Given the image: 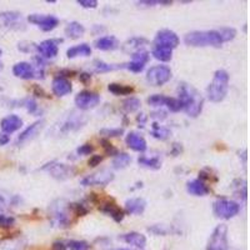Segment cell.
<instances>
[{
    "label": "cell",
    "instance_id": "20",
    "mask_svg": "<svg viewBox=\"0 0 250 250\" xmlns=\"http://www.w3.org/2000/svg\"><path fill=\"white\" fill-rule=\"evenodd\" d=\"M125 143L128 145L129 148L133 149L134 151H139V153H144L148 148V145H146V140L140 135V134L135 133V131H131L126 135L125 138Z\"/></svg>",
    "mask_w": 250,
    "mask_h": 250
},
{
    "label": "cell",
    "instance_id": "14",
    "mask_svg": "<svg viewBox=\"0 0 250 250\" xmlns=\"http://www.w3.org/2000/svg\"><path fill=\"white\" fill-rule=\"evenodd\" d=\"M28 21L37 25L43 31L54 30L59 25V19L54 15H43V14H31L28 17Z\"/></svg>",
    "mask_w": 250,
    "mask_h": 250
},
{
    "label": "cell",
    "instance_id": "12",
    "mask_svg": "<svg viewBox=\"0 0 250 250\" xmlns=\"http://www.w3.org/2000/svg\"><path fill=\"white\" fill-rule=\"evenodd\" d=\"M114 180L113 171L108 170V169H103V170L93 173L90 175L83 178L80 184L84 187H93V185H99V187H105V185L110 184Z\"/></svg>",
    "mask_w": 250,
    "mask_h": 250
},
{
    "label": "cell",
    "instance_id": "32",
    "mask_svg": "<svg viewBox=\"0 0 250 250\" xmlns=\"http://www.w3.org/2000/svg\"><path fill=\"white\" fill-rule=\"evenodd\" d=\"M130 162H131V158L129 154L118 153L117 155H115V158L113 159V168L118 169V170H120V169H125L129 164H130Z\"/></svg>",
    "mask_w": 250,
    "mask_h": 250
},
{
    "label": "cell",
    "instance_id": "15",
    "mask_svg": "<svg viewBox=\"0 0 250 250\" xmlns=\"http://www.w3.org/2000/svg\"><path fill=\"white\" fill-rule=\"evenodd\" d=\"M60 43H62V39H46L37 44V51L43 59H53L59 53Z\"/></svg>",
    "mask_w": 250,
    "mask_h": 250
},
{
    "label": "cell",
    "instance_id": "23",
    "mask_svg": "<svg viewBox=\"0 0 250 250\" xmlns=\"http://www.w3.org/2000/svg\"><path fill=\"white\" fill-rule=\"evenodd\" d=\"M146 208V202L143 198H131L125 203V211L133 215H142Z\"/></svg>",
    "mask_w": 250,
    "mask_h": 250
},
{
    "label": "cell",
    "instance_id": "41",
    "mask_svg": "<svg viewBox=\"0 0 250 250\" xmlns=\"http://www.w3.org/2000/svg\"><path fill=\"white\" fill-rule=\"evenodd\" d=\"M124 134V129L122 128H115V129H102L100 130V135H103L104 138H117V137H120V135H123Z\"/></svg>",
    "mask_w": 250,
    "mask_h": 250
},
{
    "label": "cell",
    "instance_id": "59",
    "mask_svg": "<svg viewBox=\"0 0 250 250\" xmlns=\"http://www.w3.org/2000/svg\"><path fill=\"white\" fill-rule=\"evenodd\" d=\"M0 70H3V64L0 62Z\"/></svg>",
    "mask_w": 250,
    "mask_h": 250
},
{
    "label": "cell",
    "instance_id": "24",
    "mask_svg": "<svg viewBox=\"0 0 250 250\" xmlns=\"http://www.w3.org/2000/svg\"><path fill=\"white\" fill-rule=\"evenodd\" d=\"M187 191L194 196H205L210 193V189L202 180L194 179L187 183Z\"/></svg>",
    "mask_w": 250,
    "mask_h": 250
},
{
    "label": "cell",
    "instance_id": "40",
    "mask_svg": "<svg viewBox=\"0 0 250 250\" xmlns=\"http://www.w3.org/2000/svg\"><path fill=\"white\" fill-rule=\"evenodd\" d=\"M218 30L219 33H220V35H222L223 42H224V43L233 40L236 35V30L234 28H220L218 29Z\"/></svg>",
    "mask_w": 250,
    "mask_h": 250
},
{
    "label": "cell",
    "instance_id": "9",
    "mask_svg": "<svg viewBox=\"0 0 250 250\" xmlns=\"http://www.w3.org/2000/svg\"><path fill=\"white\" fill-rule=\"evenodd\" d=\"M0 29L4 30H24L25 24L19 12L0 13Z\"/></svg>",
    "mask_w": 250,
    "mask_h": 250
},
{
    "label": "cell",
    "instance_id": "36",
    "mask_svg": "<svg viewBox=\"0 0 250 250\" xmlns=\"http://www.w3.org/2000/svg\"><path fill=\"white\" fill-rule=\"evenodd\" d=\"M66 248L70 250H89L90 249V244L85 240H69L65 243Z\"/></svg>",
    "mask_w": 250,
    "mask_h": 250
},
{
    "label": "cell",
    "instance_id": "39",
    "mask_svg": "<svg viewBox=\"0 0 250 250\" xmlns=\"http://www.w3.org/2000/svg\"><path fill=\"white\" fill-rule=\"evenodd\" d=\"M131 62H140V64H146V62H149V59H150V54H149L148 51L146 50H139L137 51V53H134V54H131Z\"/></svg>",
    "mask_w": 250,
    "mask_h": 250
},
{
    "label": "cell",
    "instance_id": "28",
    "mask_svg": "<svg viewBox=\"0 0 250 250\" xmlns=\"http://www.w3.org/2000/svg\"><path fill=\"white\" fill-rule=\"evenodd\" d=\"M91 54V48L88 44L83 43L79 44V45H75L73 48H69L66 50V57L69 59H74V58L78 57H89Z\"/></svg>",
    "mask_w": 250,
    "mask_h": 250
},
{
    "label": "cell",
    "instance_id": "56",
    "mask_svg": "<svg viewBox=\"0 0 250 250\" xmlns=\"http://www.w3.org/2000/svg\"><path fill=\"white\" fill-rule=\"evenodd\" d=\"M137 120H138V123H139V124L142 125V126H144L145 122H146V117H145L144 114H140V117H138Z\"/></svg>",
    "mask_w": 250,
    "mask_h": 250
},
{
    "label": "cell",
    "instance_id": "7",
    "mask_svg": "<svg viewBox=\"0 0 250 250\" xmlns=\"http://www.w3.org/2000/svg\"><path fill=\"white\" fill-rule=\"evenodd\" d=\"M228 227L219 224L211 233L205 250H228Z\"/></svg>",
    "mask_w": 250,
    "mask_h": 250
},
{
    "label": "cell",
    "instance_id": "2",
    "mask_svg": "<svg viewBox=\"0 0 250 250\" xmlns=\"http://www.w3.org/2000/svg\"><path fill=\"white\" fill-rule=\"evenodd\" d=\"M88 123V117L85 114L79 113V111H69L64 117L60 118L53 128L49 130V135L53 137H66L69 134L75 133V131L80 130L84 125Z\"/></svg>",
    "mask_w": 250,
    "mask_h": 250
},
{
    "label": "cell",
    "instance_id": "61",
    "mask_svg": "<svg viewBox=\"0 0 250 250\" xmlns=\"http://www.w3.org/2000/svg\"><path fill=\"white\" fill-rule=\"evenodd\" d=\"M1 53H3V51H1V49H0V55H1Z\"/></svg>",
    "mask_w": 250,
    "mask_h": 250
},
{
    "label": "cell",
    "instance_id": "10",
    "mask_svg": "<svg viewBox=\"0 0 250 250\" xmlns=\"http://www.w3.org/2000/svg\"><path fill=\"white\" fill-rule=\"evenodd\" d=\"M179 37L176 35V33H174L173 30H169V29H163V30L158 31L155 38H154V46H156V48L173 50V49L179 45Z\"/></svg>",
    "mask_w": 250,
    "mask_h": 250
},
{
    "label": "cell",
    "instance_id": "49",
    "mask_svg": "<svg viewBox=\"0 0 250 250\" xmlns=\"http://www.w3.org/2000/svg\"><path fill=\"white\" fill-rule=\"evenodd\" d=\"M77 3L85 9H95L98 6L97 0H78Z\"/></svg>",
    "mask_w": 250,
    "mask_h": 250
},
{
    "label": "cell",
    "instance_id": "53",
    "mask_svg": "<svg viewBox=\"0 0 250 250\" xmlns=\"http://www.w3.org/2000/svg\"><path fill=\"white\" fill-rule=\"evenodd\" d=\"M180 153H182V145L174 144L173 145V150H171V154H173L174 156H176V155H179Z\"/></svg>",
    "mask_w": 250,
    "mask_h": 250
},
{
    "label": "cell",
    "instance_id": "58",
    "mask_svg": "<svg viewBox=\"0 0 250 250\" xmlns=\"http://www.w3.org/2000/svg\"><path fill=\"white\" fill-rule=\"evenodd\" d=\"M46 3H48V4H55V3H57V0H46Z\"/></svg>",
    "mask_w": 250,
    "mask_h": 250
},
{
    "label": "cell",
    "instance_id": "31",
    "mask_svg": "<svg viewBox=\"0 0 250 250\" xmlns=\"http://www.w3.org/2000/svg\"><path fill=\"white\" fill-rule=\"evenodd\" d=\"M108 89L114 95H130V94L134 93L133 86L118 84V83H111V84H109Z\"/></svg>",
    "mask_w": 250,
    "mask_h": 250
},
{
    "label": "cell",
    "instance_id": "47",
    "mask_svg": "<svg viewBox=\"0 0 250 250\" xmlns=\"http://www.w3.org/2000/svg\"><path fill=\"white\" fill-rule=\"evenodd\" d=\"M93 151H94V146L91 144H89V143L83 144L82 146H79V148L77 149V153L79 154V155H90Z\"/></svg>",
    "mask_w": 250,
    "mask_h": 250
},
{
    "label": "cell",
    "instance_id": "42",
    "mask_svg": "<svg viewBox=\"0 0 250 250\" xmlns=\"http://www.w3.org/2000/svg\"><path fill=\"white\" fill-rule=\"evenodd\" d=\"M20 104H21V106H24V108L26 109V111H28V113L35 114L38 111V104L34 99H30V98H28V99L21 100V102H20Z\"/></svg>",
    "mask_w": 250,
    "mask_h": 250
},
{
    "label": "cell",
    "instance_id": "13",
    "mask_svg": "<svg viewBox=\"0 0 250 250\" xmlns=\"http://www.w3.org/2000/svg\"><path fill=\"white\" fill-rule=\"evenodd\" d=\"M100 103V95L90 90H83L75 97V105L80 110H89L93 109Z\"/></svg>",
    "mask_w": 250,
    "mask_h": 250
},
{
    "label": "cell",
    "instance_id": "11",
    "mask_svg": "<svg viewBox=\"0 0 250 250\" xmlns=\"http://www.w3.org/2000/svg\"><path fill=\"white\" fill-rule=\"evenodd\" d=\"M42 170L48 171V173L57 180H66L75 174V169L73 168V167L62 164V163L58 162L48 163V164H45L43 168H42Z\"/></svg>",
    "mask_w": 250,
    "mask_h": 250
},
{
    "label": "cell",
    "instance_id": "48",
    "mask_svg": "<svg viewBox=\"0 0 250 250\" xmlns=\"http://www.w3.org/2000/svg\"><path fill=\"white\" fill-rule=\"evenodd\" d=\"M144 64H140V62H130L126 64V69H129V70L133 71V73H140V71L144 70Z\"/></svg>",
    "mask_w": 250,
    "mask_h": 250
},
{
    "label": "cell",
    "instance_id": "55",
    "mask_svg": "<svg viewBox=\"0 0 250 250\" xmlns=\"http://www.w3.org/2000/svg\"><path fill=\"white\" fill-rule=\"evenodd\" d=\"M34 94L37 95V97H46V94L44 93L43 89H39L38 86H35L34 88Z\"/></svg>",
    "mask_w": 250,
    "mask_h": 250
},
{
    "label": "cell",
    "instance_id": "44",
    "mask_svg": "<svg viewBox=\"0 0 250 250\" xmlns=\"http://www.w3.org/2000/svg\"><path fill=\"white\" fill-rule=\"evenodd\" d=\"M70 209H73V213H74L77 216L86 215V214H88V211H89L88 208H86L85 205L79 204V203H77V204H71Z\"/></svg>",
    "mask_w": 250,
    "mask_h": 250
},
{
    "label": "cell",
    "instance_id": "46",
    "mask_svg": "<svg viewBox=\"0 0 250 250\" xmlns=\"http://www.w3.org/2000/svg\"><path fill=\"white\" fill-rule=\"evenodd\" d=\"M100 144H103L102 146L104 148V150H105V153L108 154V155H117L118 154V150L113 146V144L111 143H109L106 139H102L100 140Z\"/></svg>",
    "mask_w": 250,
    "mask_h": 250
},
{
    "label": "cell",
    "instance_id": "5",
    "mask_svg": "<svg viewBox=\"0 0 250 250\" xmlns=\"http://www.w3.org/2000/svg\"><path fill=\"white\" fill-rule=\"evenodd\" d=\"M49 215L53 227L66 229L71 227L70 218V205L66 204L65 200H55L49 207Z\"/></svg>",
    "mask_w": 250,
    "mask_h": 250
},
{
    "label": "cell",
    "instance_id": "25",
    "mask_svg": "<svg viewBox=\"0 0 250 250\" xmlns=\"http://www.w3.org/2000/svg\"><path fill=\"white\" fill-rule=\"evenodd\" d=\"M94 46L99 50H115L119 46V42L113 35H108V37H102L94 42Z\"/></svg>",
    "mask_w": 250,
    "mask_h": 250
},
{
    "label": "cell",
    "instance_id": "27",
    "mask_svg": "<svg viewBox=\"0 0 250 250\" xmlns=\"http://www.w3.org/2000/svg\"><path fill=\"white\" fill-rule=\"evenodd\" d=\"M93 68L95 73L103 74V73H109V71L126 68V64H108V62H103V60H94Z\"/></svg>",
    "mask_w": 250,
    "mask_h": 250
},
{
    "label": "cell",
    "instance_id": "54",
    "mask_svg": "<svg viewBox=\"0 0 250 250\" xmlns=\"http://www.w3.org/2000/svg\"><path fill=\"white\" fill-rule=\"evenodd\" d=\"M79 79H80V82L86 83V82H89V80L91 79V75L88 74V73H83V74H80Z\"/></svg>",
    "mask_w": 250,
    "mask_h": 250
},
{
    "label": "cell",
    "instance_id": "43",
    "mask_svg": "<svg viewBox=\"0 0 250 250\" xmlns=\"http://www.w3.org/2000/svg\"><path fill=\"white\" fill-rule=\"evenodd\" d=\"M15 224V219L13 216L0 214V229H10Z\"/></svg>",
    "mask_w": 250,
    "mask_h": 250
},
{
    "label": "cell",
    "instance_id": "37",
    "mask_svg": "<svg viewBox=\"0 0 250 250\" xmlns=\"http://www.w3.org/2000/svg\"><path fill=\"white\" fill-rule=\"evenodd\" d=\"M137 4L142 8H149V6L155 5H171L173 1L171 0H140V1H137Z\"/></svg>",
    "mask_w": 250,
    "mask_h": 250
},
{
    "label": "cell",
    "instance_id": "18",
    "mask_svg": "<svg viewBox=\"0 0 250 250\" xmlns=\"http://www.w3.org/2000/svg\"><path fill=\"white\" fill-rule=\"evenodd\" d=\"M100 210L104 214H106L108 216H110L113 220H115L117 223H120L124 219L125 214L124 211L118 207L113 200H106V202L102 203V207H100Z\"/></svg>",
    "mask_w": 250,
    "mask_h": 250
},
{
    "label": "cell",
    "instance_id": "1",
    "mask_svg": "<svg viewBox=\"0 0 250 250\" xmlns=\"http://www.w3.org/2000/svg\"><path fill=\"white\" fill-rule=\"evenodd\" d=\"M178 100H179L182 110L187 113L188 117H199L204 105V99L200 93L187 83H180L178 88Z\"/></svg>",
    "mask_w": 250,
    "mask_h": 250
},
{
    "label": "cell",
    "instance_id": "57",
    "mask_svg": "<svg viewBox=\"0 0 250 250\" xmlns=\"http://www.w3.org/2000/svg\"><path fill=\"white\" fill-rule=\"evenodd\" d=\"M5 205H6V202H5V199H4L3 196L0 195V210H3L4 208H5Z\"/></svg>",
    "mask_w": 250,
    "mask_h": 250
},
{
    "label": "cell",
    "instance_id": "35",
    "mask_svg": "<svg viewBox=\"0 0 250 250\" xmlns=\"http://www.w3.org/2000/svg\"><path fill=\"white\" fill-rule=\"evenodd\" d=\"M151 135H153L155 139L165 140V139H168L169 135H170V130L167 128H164V126H160V125H158V124H153Z\"/></svg>",
    "mask_w": 250,
    "mask_h": 250
},
{
    "label": "cell",
    "instance_id": "52",
    "mask_svg": "<svg viewBox=\"0 0 250 250\" xmlns=\"http://www.w3.org/2000/svg\"><path fill=\"white\" fill-rule=\"evenodd\" d=\"M9 142H10V137H9L8 134L5 133L0 134V145H6Z\"/></svg>",
    "mask_w": 250,
    "mask_h": 250
},
{
    "label": "cell",
    "instance_id": "26",
    "mask_svg": "<svg viewBox=\"0 0 250 250\" xmlns=\"http://www.w3.org/2000/svg\"><path fill=\"white\" fill-rule=\"evenodd\" d=\"M146 44H148V40L145 39V38H131V39H129L126 43H124L123 50H124L125 53H129V54H134V53H137V51L143 50V46L146 45Z\"/></svg>",
    "mask_w": 250,
    "mask_h": 250
},
{
    "label": "cell",
    "instance_id": "16",
    "mask_svg": "<svg viewBox=\"0 0 250 250\" xmlns=\"http://www.w3.org/2000/svg\"><path fill=\"white\" fill-rule=\"evenodd\" d=\"M148 104L151 106H167L169 110L174 111V113L182 110V105L176 98H169L165 95H160V94H155V95L148 98Z\"/></svg>",
    "mask_w": 250,
    "mask_h": 250
},
{
    "label": "cell",
    "instance_id": "29",
    "mask_svg": "<svg viewBox=\"0 0 250 250\" xmlns=\"http://www.w3.org/2000/svg\"><path fill=\"white\" fill-rule=\"evenodd\" d=\"M84 33H85V28L78 21H71L65 28V35L70 39H78V38L83 37Z\"/></svg>",
    "mask_w": 250,
    "mask_h": 250
},
{
    "label": "cell",
    "instance_id": "30",
    "mask_svg": "<svg viewBox=\"0 0 250 250\" xmlns=\"http://www.w3.org/2000/svg\"><path fill=\"white\" fill-rule=\"evenodd\" d=\"M138 163H139L142 167L148 169H153V170H158V169L162 168V162H160L159 158H148V156H139V159H138Z\"/></svg>",
    "mask_w": 250,
    "mask_h": 250
},
{
    "label": "cell",
    "instance_id": "38",
    "mask_svg": "<svg viewBox=\"0 0 250 250\" xmlns=\"http://www.w3.org/2000/svg\"><path fill=\"white\" fill-rule=\"evenodd\" d=\"M148 231L149 233L154 234V235H156V236H159V235L165 236V235H168L169 233H171V229L168 227H165V225L155 224V225H153V227L148 228Z\"/></svg>",
    "mask_w": 250,
    "mask_h": 250
},
{
    "label": "cell",
    "instance_id": "51",
    "mask_svg": "<svg viewBox=\"0 0 250 250\" xmlns=\"http://www.w3.org/2000/svg\"><path fill=\"white\" fill-rule=\"evenodd\" d=\"M51 249H53V250H66L68 248H66L65 242H62V240H57V242L53 243V245H51Z\"/></svg>",
    "mask_w": 250,
    "mask_h": 250
},
{
    "label": "cell",
    "instance_id": "19",
    "mask_svg": "<svg viewBox=\"0 0 250 250\" xmlns=\"http://www.w3.org/2000/svg\"><path fill=\"white\" fill-rule=\"evenodd\" d=\"M51 89H53V93L57 97H65V95L71 93L73 86H71V83L66 78L55 77L53 83H51Z\"/></svg>",
    "mask_w": 250,
    "mask_h": 250
},
{
    "label": "cell",
    "instance_id": "21",
    "mask_svg": "<svg viewBox=\"0 0 250 250\" xmlns=\"http://www.w3.org/2000/svg\"><path fill=\"white\" fill-rule=\"evenodd\" d=\"M0 126H1V130L5 134H12L23 126V120L15 114H12V115H8V117L1 120Z\"/></svg>",
    "mask_w": 250,
    "mask_h": 250
},
{
    "label": "cell",
    "instance_id": "4",
    "mask_svg": "<svg viewBox=\"0 0 250 250\" xmlns=\"http://www.w3.org/2000/svg\"><path fill=\"white\" fill-rule=\"evenodd\" d=\"M229 90V74L224 69H219L214 73L211 83L207 89L208 99L213 103H220L227 97Z\"/></svg>",
    "mask_w": 250,
    "mask_h": 250
},
{
    "label": "cell",
    "instance_id": "17",
    "mask_svg": "<svg viewBox=\"0 0 250 250\" xmlns=\"http://www.w3.org/2000/svg\"><path fill=\"white\" fill-rule=\"evenodd\" d=\"M43 126H44V120H38V122L33 123L30 126H28V128H26L25 130L20 134L19 137H18L17 144L18 145L24 144V143L29 142V140H33L35 137H37L38 134L42 131Z\"/></svg>",
    "mask_w": 250,
    "mask_h": 250
},
{
    "label": "cell",
    "instance_id": "6",
    "mask_svg": "<svg viewBox=\"0 0 250 250\" xmlns=\"http://www.w3.org/2000/svg\"><path fill=\"white\" fill-rule=\"evenodd\" d=\"M213 211L216 218L229 220V219L238 215L239 211H240V205L236 202H233V200L222 198V199H218L214 202Z\"/></svg>",
    "mask_w": 250,
    "mask_h": 250
},
{
    "label": "cell",
    "instance_id": "50",
    "mask_svg": "<svg viewBox=\"0 0 250 250\" xmlns=\"http://www.w3.org/2000/svg\"><path fill=\"white\" fill-rule=\"evenodd\" d=\"M103 159H104V158H103L102 155H93V156H90V159H89V162H88V164H89V167H98V165L100 164V163L103 162Z\"/></svg>",
    "mask_w": 250,
    "mask_h": 250
},
{
    "label": "cell",
    "instance_id": "8",
    "mask_svg": "<svg viewBox=\"0 0 250 250\" xmlns=\"http://www.w3.org/2000/svg\"><path fill=\"white\" fill-rule=\"evenodd\" d=\"M171 70L167 65L153 66L146 73V80L150 85L162 86L170 80Z\"/></svg>",
    "mask_w": 250,
    "mask_h": 250
},
{
    "label": "cell",
    "instance_id": "45",
    "mask_svg": "<svg viewBox=\"0 0 250 250\" xmlns=\"http://www.w3.org/2000/svg\"><path fill=\"white\" fill-rule=\"evenodd\" d=\"M18 49L23 53H30V51H37V44L29 43V42H21L18 45Z\"/></svg>",
    "mask_w": 250,
    "mask_h": 250
},
{
    "label": "cell",
    "instance_id": "60",
    "mask_svg": "<svg viewBox=\"0 0 250 250\" xmlns=\"http://www.w3.org/2000/svg\"><path fill=\"white\" fill-rule=\"evenodd\" d=\"M111 250H129V249H119V248H118V249H111Z\"/></svg>",
    "mask_w": 250,
    "mask_h": 250
},
{
    "label": "cell",
    "instance_id": "34",
    "mask_svg": "<svg viewBox=\"0 0 250 250\" xmlns=\"http://www.w3.org/2000/svg\"><path fill=\"white\" fill-rule=\"evenodd\" d=\"M140 105H142V103H140V100L138 99V98L130 97L123 102L122 108L125 113H134V111H137L138 109H140Z\"/></svg>",
    "mask_w": 250,
    "mask_h": 250
},
{
    "label": "cell",
    "instance_id": "22",
    "mask_svg": "<svg viewBox=\"0 0 250 250\" xmlns=\"http://www.w3.org/2000/svg\"><path fill=\"white\" fill-rule=\"evenodd\" d=\"M119 240L126 243V244H130L135 248H139V249H143L146 245V238L143 234L137 233V231H130V233H125L122 234V235L118 236Z\"/></svg>",
    "mask_w": 250,
    "mask_h": 250
},
{
    "label": "cell",
    "instance_id": "3",
    "mask_svg": "<svg viewBox=\"0 0 250 250\" xmlns=\"http://www.w3.org/2000/svg\"><path fill=\"white\" fill-rule=\"evenodd\" d=\"M184 42L189 46H222L223 38L219 30H195L188 33Z\"/></svg>",
    "mask_w": 250,
    "mask_h": 250
},
{
    "label": "cell",
    "instance_id": "33",
    "mask_svg": "<svg viewBox=\"0 0 250 250\" xmlns=\"http://www.w3.org/2000/svg\"><path fill=\"white\" fill-rule=\"evenodd\" d=\"M151 54H153V57L155 58L156 60H160V62H170L171 58H173V50L154 46Z\"/></svg>",
    "mask_w": 250,
    "mask_h": 250
}]
</instances>
